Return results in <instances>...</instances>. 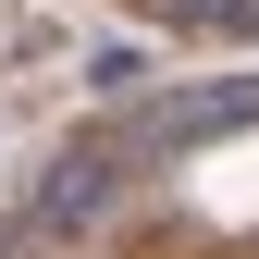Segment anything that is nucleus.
<instances>
[{"mask_svg": "<svg viewBox=\"0 0 259 259\" xmlns=\"http://www.w3.org/2000/svg\"><path fill=\"white\" fill-rule=\"evenodd\" d=\"M235 123H259V74H222V87H185V99H148V111L111 136V160H173V148L235 136Z\"/></svg>", "mask_w": 259, "mask_h": 259, "instance_id": "nucleus-1", "label": "nucleus"}, {"mask_svg": "<svg viewBox=\"0 0 259 259\" xmlns=\"http://www.w3.org/2000/svg\"><path fill=\"white\" fill-rule=\"evenodd\" d=\"M111 185H123V173H111V148H74V160H62V173L37 185V222H87V210L111 198Z\"/></svg>", "mask_w": 259, "mask_h": 259, "instance_id": "nucleus-2", "label": "nucleus"}]
</instances>
